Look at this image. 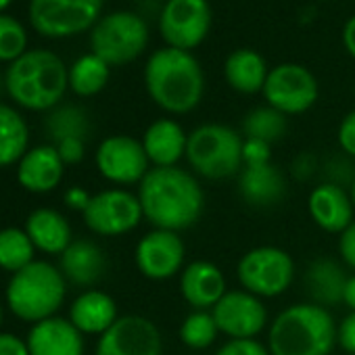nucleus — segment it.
<instances>
[{
  "label": "nucleus",
  "instance_id": "nucleus-30",
  "mask_svg": "<svg viewBox=\"0 0 355 355\" xmlns=\"http://www.w3.org/2000/svg\"><path fill=\"white\" fill-rule=\"evenodd\" d=\"M286 115L280 113L278 109L266 105L249 111L243 119V138H253V140H263L268 144H274L280 140L286 132Z\"/></svg>",
  "mask_w": 355,
  "mask_h": 355
},
{
  "label": "nucleus",
  "instance_id": "nucleus-41",
  "mask_svg": "<svg viewBox=\"0 0 355 355\" xmlns=\"http://www.w3.org/2000/svg\"><path fill=\"white\" fill-rule=\"evenodd\" d=\"M0 355H30L28 340L11 332H0Z\"/></svg>",
  "mask_w": 355,
  "mask_h": 355
},
{
  "label": "nucleus",
  "instance_id": "nucleus-45",
  "mask_svg": "<svg viewBox=\"0 0 355 355\" xmlns=\"http://www.w3.org/2000/svg\"><path fill=\"white\" fill-rule=\"evenodd\" d=\"M343 303H345L351 311H355V274H353V276H349V280H347Z\"/></svg>",
  "mask_w": 355,
  "mask_h": 355
},
{
  "label": "nucleus",
  "instance_id": "nucleus-10",
  "mask_svg": "<svg viewBox=\"0 0 355 355\" xmlns=\"http://www.w3.org/2000/svg\"><path fill=\"white\" fill-rule=\"evenodd\" d=\"M261 94L270 107L288 117L311 109L318 101L320 86L307 67L297 63H282L270 69Z\"/></svg>",
  "mask_w": 355,
  "mask_h": 355
},
{
  "label": "nucleus",
  "instance_id": "nucleus-32",
  "mask_svg": "<svg viewBox=\"0 0 355 355\" xmlns=\"http://www.w3.org/2000/svg\"><path fill=\"white\" fill-rule=\"evenodd\" d=\"M218 334H220V328L209 309H195L193 313L184 318V322L180 324V330H178V336H180L182 345H187L193 351L207 349L209 345H214Z\"/></svg>",
  "mask_w": 355,
  "mask_h": 355
},
{
  "label": "nucleus",
  "instance_id": "nucleus-9",
  "mask_svg": "<svg viewBox=\"0 0 355 355\" xmlns=\"http://www.w3.org/2000/svg\"><path fill=\"white\" fill-rule=\"evenodd\" d=\"M103 0H32L30 21L38 34L67 38L94 28Z\"/></svg>",
  "mask_w": 355,
  "mask_h": 355
},
{
  "label": "nucleus",
  "instance_id": "nucleus-36",
  "mask_svg": "<svg viewBox=\"0 0 355 355\" xmlns=\"http://www.w3.org/2000/svg\"><path fill=\"white\" fill-rule=\"evenodd\" d=\"M272 163V144L263 140L245 138L243 140V167L245 165H266Z\"/></svg>",
  "mask_w": 355,
  "mask_h": 355
},
{
  "label": "nucleus",
  "instance_id": "nucleus-47",
  "mask_svg": "<svg viewBox=\"0 0 355 355\" xmlns=\"http://www.w3.org/2000/svg\"><path fill=\"white\" fill-rule=\"evenodd\" d=\"M11 3H13V0H0V11H5Z\"/></svg>",
  "mask_w": 355,
  "mask_h": 355
},
{
  "label": "nucleus",
  "instance_id": "nucleus-2",
  "mask_svg": "<svg viewBox=\"0 0 355 355\" xmlns=\"http://www.w3.org/2000/svg\"><path fill=\"white\" fill-rule=\"evenodd\" d=\"M144 86L157 107L171 115H184L199 107L205 92V76L189 51L165 46L146 61Z\"/></svg>",
  "mask_w": 355,
  "mask_h": 355
},
{
  "label": "nucleus",
  "instance_id": "nucleus-22",
  "mask_svg": "<svg viewBox=\"0 0 355 355\" xmlns=\"http://www.w3.org/2000/svg\"><path fill=\"white\" fill-rule=\"evenodd\" d=\"M239 193L251 207H272L286 195V180L274 163L245 165L239 173Z\"/></svg>",
  "mask_w": 355,
  "mask_h": 355
},
{
  "label": "nucleus",
  "instance_id": "nucleus-29",
  "mask_svg": "<svg viewBox=\"0 0 355 355\" xmlns=\"http://www.w3.org/2000/svg\"><path fill=\"white\" fill-rule=\"evenodd\" d=\"M109 65L94 53L80 57L69 69V88L80 96L98 94L109 82Z\"/></svg>",
  "mask_w": 355,
  "mask_h": 355
},
{
  "label": "nucleus",
  "instance_id": "nucleus-18",
  "mask_svg": "<svg viewBox=\"0 0 355 355\" xmlns=\"http://www.w3.org/2000/svg\"><path fill=\"white\" fill-rule=\"evenodd\" d=\"M180 293L195 309H214L216 303L228 293L222 270L211 261H193L180 272Z\"/></svg>",
  "mask_w": 355,
  "mask_h": 355
},
{
  "label": "nucleus",
  "instance_id": "nucleus-13",
  "mask_svg": "<svg viewBox=\"0 0 355 355\" xmlns=\"http://www.w3.org/2000/svg\"><path fill=\"white\" fill-rule=\"evenodd\" d=\"M96 167L103 178L113 184H140L150 171V161L144 153L142 140L125 134L105 138L96 148Z\"/></svg>",
  "mask_w": 355,
  "mask_h": 355
},
{
  "label": "nucleus",
  "instance_id": "nucleus-4",
  "mask_svg": "<svg viewBox=\"0 0 355 355\" xmlns=\"http://www.w3.org/2000/svg\"><path fill=\"white\" fill-rule=\"evenodd\" d=\"M69 86L65 63L51 51H28L11 63L7 90L11 98L32 111L53 109Z\"/></svg>",
  "mask_w": 355,
  "mask_h": 355
},
{
  "label": "nucleus",
  "instance_id": "nucleus-35",
  "mask_svg": "<svg viewBox=\"0 0 355 355\" xmlns=\"http://www.w3.org/2000/svg\"><path fill=\"white\" fill-rule=\"evenodd\" d=\"M216 355H272L268 345L257 338H228Z\"/></svg>",
  "mask_w": 355,
  "mask_h": 355
},
{
  "label": "nucleus",
  "instance_id": "nucleus-19",
  "mask_svg": "<svg viewBox=\"0 0 355 355\" xmlns=\"http://www.w3.org/2000/svg\"><path fill=\"white\" fill-rule=\"evenodd\" d=\"M65 163L53 144L28 150L17 167V180L30 193H51L63 180Z\"/></svg>",
  "mask_w": 355,
  "mask_h": 355
},
{
  "label": "nucleus",
  "instance_id": "nucleus-1",
  "mask_svg": "<svg viewBox=\"0 0 355 355\" xmlns=\"http://www.w3.org/2000/svg\"><path fill=\"white\" fill-rule=\"evenodd\" d=\"M142 216L159 230L182 232L199 222L205 209V193L193 171L173 167H150L138 184Z\"/></svg>",
  "mask_w": 355,
  "mask_h": 355
},
{
  "label": "nucleus",
  "instance_id": "nucleus-21",
  "mask_svg": "<svg viewBox=\"0 0 355 355\" xmlns=\"http://www.w3.org/2000/svg\"><path fill=\"white\" fill-rule=\"evenodd\" d=\"M187 144L189 134L180 123L169 117L153 121L142 136V146L153 167L178 165V161L187 157Z\"/></svg>",
  "mask_w": 355,
  "mask_h": 355
},
{
  "label": "nucleus",
  "instance_id": "nucleus-48",
  "mask_svg": "<svg viewBox=\"0 0 355 355\" xmlns=\"http://www.w3.org/2000/svg\"><path fill=\"white\" fill-rule=\"evenodd\" d=\"M0 324H3V307H0Z\"/></svg>",
  "mask_w": 355,
  "mask_h": 355
},
{
  "label": "nucleus",
  "instance_id": "nucleus-44",
  "mask_svg": "<svg viewBox=\"0 0 355 355\" xmlns=\"http://www.w3.org/2000/svg\"><path fill=\"white\" fill-rule=\"evenodd\" d=\"M343 44H345L347 53L355 59V15L349 17V21L343 28Z\"/></svg>",
  "mask_w": 355,
  "mask_h": 355
},
{
  "label": "nucleus",
  "instance_id": "nucleus-8",
  "mask_svg": "<svg viewBox=\"0 0 355 355\" xmlns=\"http://www.w3.org/2000/svg\"><path fill=\"white\" fill-rule=\"evenodd\" d=\"M239 282L259 299L278 297L293 284L295 261L280 247H255L247 251L236 266Z\"/></svg>",
  "mask_w": 355,
  "mask_h": 355
},
{
  "label": "nucleus",
  "instance_id": "nucleus-42",
  "mask_svg": "<svg viewBox=\"0 0 355 355\" xmlns=\"http://www.w3.org/2000/svg\"><path fill=\"white\" fill-rule=\"evenodd\" d=\"M92 201V195H88L82 187H71L67 193H65V205L76 209V211H86V207L90 205Z\"/></svg>",
  "mask_w": 355,
  "mask_h": 355
},
{
  "label": "nucleus",
  "instance_id": "nucleus-38",
  "mask_svg": "<svg viewBox=\"0 0 355 355\" xmlns=\"http://www.w3.org/2000/svg\"><path fill=\"white\" fill-rule=\"evenodd\" d=\"M336 138H338L340 148H343L349 157L355 159V111H351V113H347V115L343 117V121H340V125H338Z\"/></svg>",
  "mask_w": 355,
  "mask_h": 355
},
{
  "label": "nucleus",
  "instance_id": "nucleus-20",
  "mask_svg": "<svg viewBox=\"0 0 355 355\" xmlns=\"http://www.w3.org/2000/svg\"><path fill=\"white\" fill-rule=\"evenodd\" d=\"M28 349L30 355H84V336L69 320L55 315L32 326Z\"/></svg>",
  "mask_w": 355,
  "mask_h": 355
},
{
  "label": "nucleus",
  "instance_id": "nucleus-23",
  "mask_svg": "<svg viewBox=\"0 0 355 355\" xmlns=\"http://www.w3.org/2000/svg\"><path fill=\"white\" fill-rule=\"evenodd\" d=\"M349 276L343 266L330 257L313 259L305 270V288L309 295V303L330 309L336 303H343L345 286Z\"/></svg>",
  "mask_w": 355,
  "mask_h": 355
},
{
  "label": "nucleus",
  "instance_id": "nucleus-49",
  "mask_svg": "<svg viewBox=\"0 0 355 355\" xmlns=\"http://www.w3.org/2000/svg\"><path fill=\"white\" fill-rule=\"evenodd\" d=\"M353 92H355V86H353Z\"/></svg>",
  "mask_w": 355,
  "mask_h": 355
},
{
  "label": "nucleus",
  "instance_id": "nucleus-15",
  "mask_svg": "<svg viewBox=\"0 0 355 355\" xmlns=\"http://www.w3.org/2000/svg\"><path fill=\"white\" fill-rule=\"evenodd\" d=\"M220 334L228 338H257L268 326V309L259 297L241 288L228 291L211 309Z\"/></svg>",
  "mask_w": 355,
  "mask_h": 355
},
{
  "label": "nucleus",
  "instance_id": "nucleus-6",
  "mask_svg": "<svg viewBox=\"0 0 355 355\" xmlns=\"http://www.w3.org/2000/svg\"><path fill=\"white\" fill-rule=\"evenodd\" d=\"M243 136L224 123H203L189 134L187 161L195 175L226 180L243 169Z\"/></svg>",
  "mask_w": 355,
  "mask_h": 355
},
{
  "label": "nucleus",
  "instance_id": "nucleus-12",
  "mask_svg": "<svg viewBox=\"0 0 355 355\" xmlns=\"http://www.w3.org/2000/svg\"><path fill=\"white\" fill-rule=\"evenodd\" d=\"M82 216L86 226L101 236L128 234L144 220L138 195L123 189H111L94 195Z\"/></svg>",
  "mask_w": 355,
  "mask_h": 355
},
{
  "label": "nucleus",
  "instance_id": "nucleus-33",
  "mask_svg": "<svg viewBox=\"0 0 355 355\" xmlns=\"http://www.w3.org/2000/svg\"><path fill=\"white\" fill-rule=\"evenodd\" d=\"M49 132H51L55 144L57 142H63V140H71V138L86 140V134H88V117L78 107L57 109L49 117Z\"/></svg>",
  "mask_w": 355,
  "mask_h": 355
},
{
  "label": "nucleus",
  "instance_id": "nucleus-28",
  "mask_svg": "<svg viewBox=\"0 0 355 355\" xmlns=\"http://www.w3.org/2000/svg\"><path fill=\"white\" fill-rule=\"evenodd\" d=\"M28 142L30 132L24 117L15 109L0 105V167L21 161L28 153Z\"/></svg>",
  "mask_w": 355,
  "mask_h": 355
},
{
  "label": "nucleus",
  "instance_id": "nucleus-27",
  "mask_svg": "<svg viewBox=\"0 0 355 355\" xmlns=\"http://www.w3.org/2000/svg\"><path fill=\"white\" fill-rule=\"evenodd\" d=\"M268 65L263 57L251 49H239L228 55L224 63V76L232 90L243 94L261 92L268 80Z\"/></svg>",
  "mask_w": 355,
  "mask_h": 355
},
{
  "label": "nucleus",
  "instance_id": "nucleus-11",
  "mask_svg": "<svg viewBox=\"0 0 355 355\" xmlns=\"http://www.w3.org/2000/svg\"><path fill=\"white\" fill-rule=\"evenodd\" d=\"M209 28L211 9L207 0H167L159 17L165 44L189 53L207 38Z\"/></svg>",
  "mask_w": 355,
  "mask_h": 355
},
{
  "label": "nucleus",
  "instance_id": "nucleus-46",
  "mask_svg": "<svg viewBox=\"0 0 355 355\" xmlns=\"http://www.w3.org/2000/svg\"><path fill=\"white\" fill-rule=\"evenodd\" d=\"M349 197H351L353 207H355V180H353V182H351V187H349Z\"/></svg>",
  "mask_w": 355,
  "mask_h": 355
},
{
  "label": "nucleus",
  "instance_id": "nucleus-14",
  "mask_svg": "<svg viewBox=\"0 0 355 355\" xmlns=\"http://www.w3.org/2000/svg\"><path fill=\"white\" fill-rule=\"evenodd\" d=\"M161 351L159 328L138 313L119 315L96 345V355H161Z\"/></svg>",
  "mask_w": 355,
  "mask_h": 355
},
{
  "label": "nucleus",
  "instance_id": "nucleus-17",
  "mask_svg": "<svg viewBox=\"0 0 355 355\" xmlns=\"http://www.w3.org/2000/svg\"><path fill=\"white\" fill-rule=\"evenodd\" d=\"M307 209L313 224L324 232H332V234H343L355 220L353 218L355 207L349 197V191L330 182H324L309 193Z\"/></svg>",
  "mask_w": 355,
  "mask_h": 355
},
{
  "label": "nucleus",
  "instance_id": "nucleus-31",
  "mask_svg": "<svg viewBox=\"0 0 355 355\" xmlns=\"http://www.w3.org/2000/svg\"><path fill=\"white\" fill-rule=\"evenodd\" d=\"M34 243L26 230L5 228L0 230V268L15 274L34 261Z\"/></svg>",
  "mask_w": 355,
  "mask_h": 355
},
{
  "label": "nucleus",
  "instance_id": "nucleus-24",
  "mask_svg": "<svg viewBox=\"0 0 355 355\" xmlns=\"http://www.w3.org/2000/svg\"><path fill=\"white\" fill-rule=\"evenodd\" d=\"M107 270L103 249L92 241H73L61 253V274L78 286L96 284Z\"/></svg>",
  "mask_w": 355,
  "mask_h": 355
},
{
  "label": "nucleus",
  "instance_id": "nucleus-26",
  "mask_svg": "<svg viewBox=\"0 0 355 355\" xmlns=\"http://www.w3.org/2000/svg\"><path fill=\"white\" fill-rule=\"evenodd\" d=\"M26 232L36 249L51 255H61L73 243L69 222L55 209L32 211L26 222Z\"/></svg>",
  "mask_w": 355,
  "mask_h": 355
},
{
  "label": "nucleus",
  "instance_id": "nucleus-3",
  "mask_svg": "<svg viewBox=\"0 0 355 355\" xmlns=\"http://www.w3.org/2000/svg\"><path fill=\"white\" fill-rule=\"evenodd\" d=\"M336 345V322L330 309L315 303H295L270 324L272 355H330Z\"/></svg>",
  "mask_w": 355,
  "mask_h": 355
},
{
  "label": "nucleus",
  "instance_id": "nucleus-25",
  "mask_svg": "<svg viewBox=\"0 0 355 355\" xmlns=\"http://www.w3.org/2000/svg\"><path fill=\"white\" fill-rule=\"evenodd\" d=\"M117 318L113 297L103 291H86L69 307V322L82 334H105Z\"/></svg>",
  "mask_w": 355,
  "mask_h": 355
},
{
  "label": "nucleus",
  "instance_id": "nucleus-40",
  "mask_svg": "<svg viewBox=\"0 0 355 355\" xmlns=\"http://www.w3.org/2000/svg\"><path fill=\"white\" fill-rule=\"evenodd\" d=\"M338 253H340L343 261L351 270H355V220L343 234H338Z\"/></svg>",
  "mask_w": 355,
  "mask_h": 355
},
{
  "label": "nucleus",
  "instance_id": "nucleus-5",
  "mask_svg": "<svg viewBox=\"0 0 355 355\" xmlns=\"http://www.w3.org/2000/svg\"><path fill=\"white\" fill-rule=\"evenodd\" d=\"M65 299V276L49 261H32L11 276L7 286L9 309L26 322L55 318Z\"/></svg>",
  "mask_w": 355,
  "mask_h": 355
},
{
  "label": "nucleus",
  "instance_id": "nucleus-39",
  "mask_svg": "<svg viewBox=\"0 0 355 355\" xmlns=\"http://www.w3.org/2000/svg\"><path fill=\"white\" fill-rule=\"evenodd\" d=\"M336 343L349 353L355 355V311L345 315L336 326Z\"/></svg>",
  "mask_w": 355,
  "mask_h": 355
},
{
  "label": "nucleus",
  "instance_id": "nucleus-34",
  "mask_svg": "<svg viewBox=\"0 0 355 355\" xmlns=\"http://www.w3.org/2000/svg\"><path fill=\"white\" fill-rule=\"evenodd\" d=\"M28 46V32L26 28L9 15L0 13V61H17L26 55Z\"/></svg>",
  "mask_w": 355,
  "mask_h": 355
},
{
  "label": "nucleus",
  "instance_id": "nucleus-16",
  "mask_svg": "<svg viewBox=\"0 0 355 355\" xmlns=\"http://www.w3.org/2000/svg\"><path fill=\"white\" fill-rule=\"evenodd\" d=\"M187 247L180 232L150 230L136 245V268L148 280H167L184 270Z\"/></svg>",
  "mask_w": 355,
  "mask_h": 355
},
{
  "label": "nucleus",
  "instance_id": "nucleus-37",
  "mask_svg": "<svg viewBox=\"0 0 355 355\" xmlns=\"http://www.w3.org/2000/svg\"><path fill=\"white\" fill-rule=\"evenodd\" d=\"M59 153V157L63 159L65 165H73V163H80L86 155V140H78V138H71V140H63V142H57L53 144Z\"/></svg>",
  "mask_w": 355,
  "mask_h": 355
},
{
  "label": "nucleus",
  "instance_id": "nucleus-7",
  "mask_svg": "<svg viewBox=\"0 0 355 355\" xmlns=\"http://www.w3.org/2000/svg\"><path fill=\"white\" fill-rule=\"evenodd\" d=\"M90 44L92 53L109 67L128 65L144 53L148 44V26L136 13L117 11L96 21Z\"/></svg>",
  "mask_w": 355,
  "mask_h": 355
},
{
  "label": "nucleus",
  "instance_id": "nucleus-43",
  "mask_svg": "<svg viewBox=\"0 0 355 355\" xmlns=\"http://www.w3.org/2000/svg\"><path fill=\"white\" fill-rule=\"evenodd\" d=\"M315 169V159L311 155H299L295 161H293V173L295 178H299V180H307V178L313 173Z\"/></svg>",
  "mask_w": 355,
  "mask_h": 355
}]
</instances>
